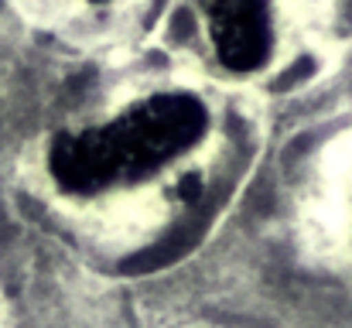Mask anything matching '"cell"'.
<instances>
[{
    "label": "cell",
    "instance_id": "obj_3",
    "mask_svg": "<svg viewBox=\"0 0 352 328\" xmlns=\"http://www.w3.org/2000/svg\"><path fill=\"white\" fill-rule=\"evenodd\" d=\"M96 3H103V0H96Z\"/></svg>",
    "mask_w": 352,
    "mask_h": 328
},
{
    "label": "cell",
    "instance_id": "obj_1",
    "mask_svg": "<svg viewBox=\"0 0 352 328\" xmlns=\"http://www.w3.org/2000/svg\"><path fill=\"white\" fill-rule=\"evenodd\" d=\"M206 123V109L195 96L164 93L130 107L107 127L62 133L52 144L48 164L65 192L93 195L120 182H137L178 157L199 144Z\"/></svg>",
    "mask_w": 352,
    "mask_h": 328
},
{
    "label": "cell",
    "instance_id": "obj_2",
    "mask_svg": "<svg viewBox=\"0 0 352 328\" xmlns=\"http://www.w3.org/2000/svg\"><path fill=\"white\" fill-rule=\"evenodd\" d=\"M216 55L233 72H253L270 55L267 0H202Z\"/></svg>",
    "mask_w": 352,
    "mask_h": 328
}]
</instances>
